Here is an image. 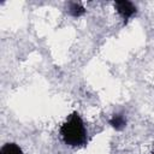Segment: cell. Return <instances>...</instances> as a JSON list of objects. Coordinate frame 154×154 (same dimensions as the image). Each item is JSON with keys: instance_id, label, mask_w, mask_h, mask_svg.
<instances>
[{"instance_id": "obj_5", "label": "cell", "mask_w": 154, "mask_h": 154, "mask_svg": "<svg viewBox=\"0 0 154 154\" xmlns=\"http://www.w3.org/2000/svg\"><path fill=\"white\" fill-rule=\"evenodd\" d=\"M69 13L72 17H81L85 13L84 7L79 2H69Z\"/></svg>"}, {"instance_id": "obj_1", "label": "cell", "mask_w": 154, "mask_h": 154, "mask_svg": "<svg viewBox=\"0 0 154 154\" xmlns=\"http://www.w3.org/2000/svg\"><path fill=\"white\" fill-rule=\"evenodd\" d=\"M60 135L64 143L70 147H81L87 143V129L77 112H72L61 124Z\"/></svg>"}, {"instance_id": "obj_6", "label": "cell", "mask_w": 154, "mask_h": 154, "mask_svg": "<svg viewBox=\"0 0 154 154\" xmlns=\"http://www.w3.org/2000/svg\"><path fill=\"white\" fill-rule=\"evenodd\" d=\"M152 154H154V153H152Z\"/></svg>"}, {"instance_id": "obj_2", "label": "cell", "mask_w": 154, "mask_h": 154, "mask_svg": "<svg viewBox=\"0 0 154 154\" xmlns=\"http://www.w3.org/2000/svg\"><path fill=\"white\" fill-rule=\"evenodd\" d=\"M114 7H116L117 12L120 14V17H122L125 22H126L129 18H131V17L136 13V11H137L136 6H135L131 1H128V0L116 1V2H114Z\"/></svg>"}, {"instance_id": "obj_4", "label": "cell", "mask_w": 154, "mask_h": 154, "mask_svg": "<svg viewBox=\"0 0 154 154\" xmlns=\"http://www.w3.org/2000/svg\"><path fill=\"white\" fill-rule=\"evenodd\" d=\"M0 154H23V150L17 143L11 142V143H6L1 147Z\"/></svg>"}, {"instance_id": "obj_3", "label": "cell", "mask_w": 154, "mask_h": 154, "mask_svg": "<svg viewBox=\"0 0 154 154\" xmlns=\"http://www.w3.org/2000/svg\"><path fill=\"white\" fill-rule=\"evenodd\" d=\"M109 125H111L113 129H116L117 131L123 130V129L125 128V125H126V118H125V116L122 114V113H116V114H113L112 118L109 119Z\"/></svg>"}]
</instances>
